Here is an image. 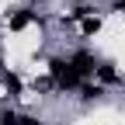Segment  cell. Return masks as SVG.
<instances>
[{
    "mask_svg": "<svg viewBox=\"0 0 125 125\" xmlns=\"http://www.w3.org/2000/svg\"><path fill=\"white\" fill-rule=\"evenodd\" d=\"M49 76H52L56 90H80L87 83L80 76V70H76L70 59H49Z\"/></svg>",
    "mask_w": 125,
    "mask_h": 125,
    "instance_id": "6da1fadb",
    "label": "cell"
},
{
    "mask_svg": "<svg viewBox=\"0 0 125 125\" xmlns=\"http://www.w3.org/2000/svg\"><path fill=\"white\" fill-rule=\"evenodd\" d=\"M7 24H10V31H24L28 24H42V18L35 10H28V7H21V10H10V18H7Z\"/></svg>",
    "mask_w": 125,
    "mask_h": 125,
    "instance_id": "7a4b0ae2",
    "label": "cell"
},
{
    "mask_svg": "<svg viewBox=\"0 0 125 125\" xmlns=\"http://www.w3.org/2000/svg\"><path fill=\"white\" fill-rule=\"evenodd\" d=\"M70 62H73L76 70H80V76H83V80H87V76H94V73H97V66H101V62L94 59V56H90L87 49H80V52H73V56H70Z\"/></svg>",
    "mask_w": 125,
    "mask_h": 125,
    "instance_id": "3957f363",
    "label": "cell"
},
{
    "mask_svg": "<svg viewBox=\"0 0 125 125\" xmlns=\"http://www.w3.org/2000/svg\"><path fill=\"white\" fill-rule=\"evenodd\" d=\"M101 97H104V87H101V83H83V87H80V101H83V104L101 101Z\"/></svg>",
    "mask_w": 125,
    "mask_h": 125,
    "instance_id": "277c9868",
    "label": "cell"
},
{
    "mask_svg": "<svg viewBox=\"0 0 125 125\" xmlns=\"http://www.w3.org/2000/svg\"><path fill=\"white\" fill-rule=\"evenodd\" d=\"M80 31H83V38L97 35V31H101V18H94V14H87V18L80 21Z\"/></svg>",
    "mask_w": 125,
    "mask_h": 125,
    "instance_id": "5b68a950",
    "label": "cell"
},
{
    "mask_svg": "<svg viewBox=\"0 0 125 125\" xmlns=\"http://www.w3.org/2000/svg\"><path fill=\"white\" fill-rule=\"evenodd\" d=\"M97 76H101L104 83H115V80H118V73H115V62H101V66H97Z\"/></svg>",
    "mask_w": 125,
    "mask_h": 125,
    "instance_id": "8992f818",
    "label": "cell"
},
{
    "mask_svg": "<svg viewBox=\"0 0 125 125\" xmlns=\"http://www.w3.org/2000/svg\"><path fill=\"white\" fill-rule=\"evenodd\" d=\"M4 87H7V94L18 97V94H21V76H18V73H7V76H4Z\"/></svg>",
    "mask_w": 125,
    "mask_h": 125,
    "instance_id": "52a82bcc",
    "label": "cell"
},
{
    "mask_svg": "<svg viewBox=\"0 0 125 125\" xmlns=\"http://www.w3.org/2000/svg\"><path fill=\"white\" fill-rule=\"evenodd\" d=\"M0 125H21V115L14 108H7V111H0Z\"/></svg>",
    "mask_w": 125,
    "mask_h": 125,
    "instance_id": "ba28073f",
    "label": "cell"
},
{
    "mask_svg": "<svg viewBox=\"0 0 125 125\" xmlns=\"http://www.w3.org/2000/svg\"><path fill=\"white\" fill-rule=\"evenodd\" d=\"M21 125H45L38 115H21Z\"/></svg>",
    "mask_w": 125,
    "mask_h": 125,
    "instance_id": "9c48e42d",
    "label": "cell"
},
{
    "mask_svg": "<svg viewBox=\"0 0 125 125\" xmlns=\"http://www.w3.org/2000/svg\"><path fill=\"white\" fill-rule=\"evenodd\" d=\"M115 14H125V0H115Z\"/></svg>",
    "mask_w": 125,
    "mask_h": 125,
    "instance_id": "30bf717a",
    "label": "cell"
},
{
    "mask_svg": "<svg viewBox=\"0 0 125 125\" xmlns=\"http://www.w3.org/2000/svg\"><path fill=\"white\" fill-rule=\"evenodd\" d=\"M35 4H42V0H35Z\"/></svg>",
    "mask_w": 125,
    "mask_h": 125,
    "instance_id": "8fae6325",
    "label": "cell"
}]
</instances>
